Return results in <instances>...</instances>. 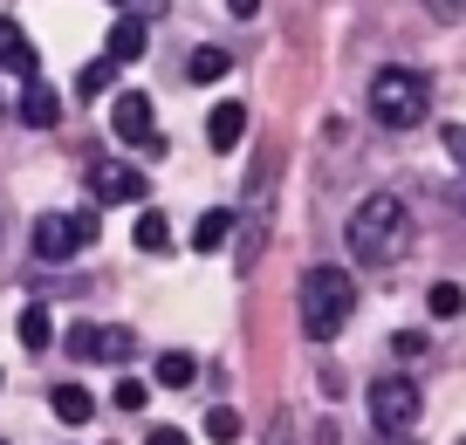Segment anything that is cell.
I'll list each match as a JSON object with an SVG mask.
<instances>
[{"instance_id": "ba28073f", "label": "cell", "mask_w": 466, "mask_h": 445, "mask_svg": "<svg viewBox=\"0 0 466 445\" xmlns=\"http://www.w3.org/2000/svg\"><path fill=\"white\" fill-rule=\"evenodd\" d=\"M0 69L21 76V83H35V76H42V62H35V48H28V35H21V21H7V15H0Z\"/></svg>"}, {"instance_id": "4fadbf2b", "label": "cell", "mask_w": 466, "mask_h": 445, "mask_svg": "<svg viewBox=\"0 0 466 445\" xmlns=\"http://www.w3.org/2000/svg\"><path fill=\"white\" fill-rule=\"evenodd\" d=\"M158 384H165V390H192V384H199V357L165 349V357H158Z\"/></svg>"}, {"instance_id": "484cf974", "label": "cell", "mask_w": 466, "mask_h": 445, "mask_svg": "<svg viewBox=\"0 0 466 445\" xmlns=\"http://www.w3.org/2000/svg\"><path fill=\"white\" fill-rule=\"evenodd\" d=\"M391 349H398V357H419L425 336H419V329H398V336H391Z\"/></svg>"}, {"instance_id": "603a6c76", "label": "cell", "mask_w": 466, "mask_h": 445, "mask_svg": "<svg viewBox=\"0 0 466 445\" xmlns=\"http://www.w3.org/2000/svg\"><path fill=\"white\" fill-rule=\"evenodd\" d=\"M131 349H137L131 329H103V357L96 363H131Z\"/></svg>"}, {"instance_id": "e0dca14e", "label": "cell", "mask_w": 466, "mask_h": 445, "mask_svg": "<svg viewBox=\"0 0 466 445\" xmlns=\"http://www.w3.org/2000/svg\"><path fill=\"white\" fill-rule=\"evenodd\" d=\"M137 247H145V254H165V247H172V219H165L158 206L137 213Z\"/></svg>"}, {"instance_id": "83f0119b", "label": "cell", "mask_w": 466, "mask_h": 445, "mask_svg": "<svg viewBox=\"0 0 466 445\" xmlns=\"http://www.w3.org/2000/svg\"><path fill=\"white\" fill-rule=\"evenodd\" d=\"M227 15H233V21H248V15H261V0H227Z\"/></svg>"}, {"instance_id": "7a4b0ae2", "label": "cell", "mask_w": 466, "mask_h": 445, "mask_svg": "<svg viewBox=\"0 0 466 445\" xmlns=\"http://www.w3.org/2000/svg\"><path fill=\"white\" fill-rule=\"evenodd\" d=\"M350 308H357V288H350L343 268H309L295 281V316H302V336H316V343H329L343 329Z\"/></svg>"}, {"instance_id": "4dcf8cb0", "label": "cell", "mask_w": 466, "mask_h": 445, "mask_svg": "<svg viewBox=\"0 0 466 445\" xmlns=\"http://www.w3.org/2000/svg\"><path fill=\"white\" fill-rule=\"evenodd\" d=\"M460 445H466V439H460Z\"/></svg>"}, {"instance_id": "4316f807", "label": "cell", "mask_w": 466, "mask_h": 445, "mask_svg": "<svg viewBox=\"0 0 466 445\" xmlns=\"http://www.w3.org/2000/svg\"><path fill=\"white\" fill-rule=\"evenodd\" d=\"M145 445H186V431H178V425H151Z\"/></svg>"}, {"instance_id": "8fae6325", "label": "cell", "mask_w": 466, "mask_h": 445, "mask_svg": "<svg viewBox=\"0 0 466 445\" xmlns=\"http://www.w3.org/2000/svg\"><path fill=\"white\" fill-rule=\"evenodd\" d=\"M56 116H62V96L42 83V76H35V83H21V124H28V130H48Z\"/></svg>"}, {"instance_id": "7402d4cb", "label": "cell", "mask_w": 466, "mask_h": 445, "mask_svg": "<svg viewBox=\"0 0 466 445\" xmlns=\"http://www.w3.org/2000/svg\"><path fill=\"white\" fill-rule=\"evenodd\" d=\"M110 76H116V62L103 56V62H89L83 76H76V96H103V89H110Z\"/></svg>"}, {"instance_id": "f1b7e54d", "label": "cell", "mask_w": 466, "mask_h": 445, "mask_svg": "<svg viewBox=\"0 0 466 445\" xmlns=\"http://www.w3.org/2000/svg\"><path fill=\"white\" fill-rule=\"evenodd\" d=\"M116 7H137V0H116Z\"/></svg>"}, {"instance_id": "2e32d148", "label": "cell", "mask_w": 466, "mask_h": 445, "mask_svg": "<svg viewBox=\"0 0 466 445\" xmlns=\"http://www.w3.org/2000/svg\"><path fill=\"white\" fill-rule=\"evenodd\" d=\"M227 69H233V56H227V48H192V62H186V83H219Z\"/></svg>"}, {"instance_id": "5bb4252c", "label": "cell", "mask_w": 466, "mask_h": 445, "mask_svg": "<svg viewBox=\"0 0 466 445\" xmlns=\"http://www.w3.org/2000/svg\"><path fill=\"white\" fill-rule=\"evenodd\" d=\"M48 404H56V418H62V425H89V418H96V398H89L83 384H62Z\"/></svg>"}, {"instance_id": "7c38bea8", "label": "cell", "mask_w": 466, "mask_h": 445, "mask_svg": "<svg viewBox=\"0 0 466 445\" xmlns=\"http://www.w3.org/2000/svg\"><path fill=\"white\" fill-rule=\"evenodd\" d=\"M15 336H21V349H28V357H42V349L56 343V322H48V308L28 302V308H21V322H15Z\"/></svg>"}, {"instance_id": "5b68a950", "label": "cell", "mask_w": 466, "mask_h": 445, "mask_svg": "<svg viewBox=\"0 0 466 445\" xmlns=\"http://www.w3.org/2000/svg\"><path fill=\"white\" fill-rule=\"evenodd\" d=\"M28 240H35L42 260H69V254H83V247L96 240V213H42Z\"/></svg>"}, {"instance_id": "277c9868", "label": "cell", "mask_w": 466, "mask_h": 445, "mask_svg": "<svg viewBox=\"0 0 466 445\" xmlns=\"http://www.w3.org/2000/svg\"><path fill=\"white\" fill-rule=\"evenodd\" d=\"M419 418H425V398H419L411 377H378V384H370V425H378L384 439H405Z\"/></svg>"}, {"instance_id": "cb8c5ba5", "label": "cell", "mask_w": 466, "mask_h": 445, "mask_svg": "<svg viewBox=\"0 0 466 445\" xmlns=\"http://www.w3.org/2000/svg\"><path fill=\"white\" fill-rule=\"evenodd\" d=\"M439 137H446V158H452V165H460V172H466V124H446V130H439Z\"/></svg>"}, {"instance_id": "d6986e66", "label": "cell", "mask_w": 466, "mask_h": 445, "mask_svg": "<svg viewBox=\"0 0 466 445\" xmlns=\"http://www.w3.org/2000/svg\"><path fill=\"white\" fill-rule=\"evenodd\" d=\"M425 308H432V316H460V308H466V288H460V281H432Z\"/></svg>"}, {"instance_id": "30bf717a", "label": "cell", "mask_w": 466, "mask_h": 445, "mask_svg": "<svg viewBox=\"0 0 466 445\" xmlns=\"http://www.w3.org/2000/svg\"><path fill=\"white\" fill-rule=\"evenodd\" d=\"M240 137H248V110H240V103H213V110H206V144H213V151H233Z\"/></svg>"}, {"instance_id": "d4e9b609", "label": "cell", "mask_w": 466, "mask_h": 445, "mask_svg": "<svg viewBox=\"0 0 466 445\" xmlns=\"http://www.w3.org/2000/svg\"><path fill=\"white\" fill-rule=\"evenodd\" d=\"M432 7V21H466V0H425Z\"/></svg>"}, {"instance_id": "3957f363", "label": "cell", "mask_w": 466, "mask_h": 445, "mask_svg": "<svg viewBox=\"0 0 466 445\" xmlns=\"http://www.w3.org/2000/svg\"><path fill=\"white\" fill-rule=\"evenodd\" d=\"M370 116L391 130H411L432 116V83H425L419 69H384L378 83H370Z\"/></svg>"}, {"instance_id": "6da1fadb", "label": "cell", "mask_w": 466, "mask_h": 445, "mask_svg": "<svg viewBox=\"0 0 466 445\" xmlns=\"http://www.w3.org/2000/svg\"><path fill=\"white\" fill-rule=\"evenodd\" d=\"M350 254L364 260V268H391L398 254L411 247V213L398 192H370V199H357V213H350Z\"/></svg>"}, {"instance_id": "8992f818", "label": "cell", "mask_w": 466, "mask_h": 445, "mask_svg": "<svg viewBox=\"0 0 466 445\" xmlns=\"http://www.w3.org/2000/svg\"><path fill=\"white\" fill-rule=\"evenodd\" d=\"M110 137H116V144H131V151H145V158L165 144L158 124H151V96H145V89H124V96L110 103Z\"/></svg>"}, {"instance_id": "f546056e", "label": "cell", "mask_w": 466, "mask_h": 445, "mask_svg": "<svg viewBox=\"0 0 466 445\" xmlns=\"http://www.w3.org/2000/svg\"><path fill=\"white\" fill-rule=\"evenodd\" d=\"M0 445H7V439H0Z\"/></svg>"}, {"instance_id": "9c48e42d", "label": "cell", "mask_w": 466, "mask_h": 445, "mask_svg": "<svg viewBox=\"0 0 466 445\" xmlns=\"http://www.w3.org/2000/svg\"><path fill=\"white\" fill-rule=\"evenodd\" d=\"M103 56H110L116 69H124V62H137V56H145V21H137V15H116L110 35H103Z\"/></svg>"}, {"instance_id": "ffe728a7", "label": "cell", "mask_w": 466, "mask_h": 445, "mask_svg": "<svg viewBox=\"0 0 466 445\" xmlns=\"http://www.w3.org/2000/svg\"><path fill=\"white\" fill-rule=\"evenodd\" d=\"M206 439H213V445H233V439H240V411L213 404V411H206Z\"/></svg>"}, {"instance_id": "ac0fdd59", "label": "cell", "mask_w": 466, "mask_h": 445, "mask_svg": "<svg viewBox=\"0 0 466 445\" xmlns=\"http://www.w3.org/2000/svg\"><path fill=\"white\" fill-rule=\"evenodd\" d=\"M62 343H69V357H76V363H96V357H103V322H76Z\"/></svg>"}, {"instance_id": "44dd1931", "label": "cell", "mask_w": 466, "mask_h": 445, "mask_svg": "<svg viewBox=\"0 0 466 445\" xmlns=\"http://www.w3.org/2000/svg\"><path fill=\"white\" fill-rule=\"evenodd\" d=\"M110 404H116V411H145V404H151V384H145V377H124V384L110 390Z\"/></svg>"}, {"instance_id": "52a82bcc", "label": "cell", "mask_w": 466, "mask_h": 445, "mask_svg": "<svg viewBox=\"0 0 466 445\" xmlns=\"http://www.w3.org/2000/svg\"><path fill=\"white\" fill-rule=\"evenodd\" d=\"M89 199L96 206H131V199H145V172H131V165H96L89 172Z\"/></svg>"}, {"instance_id": "9a60e30c", "label": "cell", "mask_w": 466, "mask_h": 445, "mask_svg": "<svg viewBox=\"0 0 466 445\" xmlns=\"http://www.w3.org/2000/svg\"><path fill=\"white\" fill-rule=\"evenodd\" d=\"M227 233H233V213H227V206H213V213H199V227H192V247H199V254H219Z\"/></svg>"}]
</instances>
